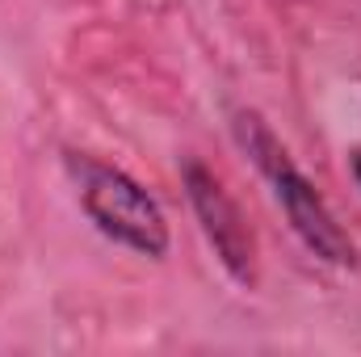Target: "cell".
Masks as SVG:
<instances>
[{
    "mask_svg": "<svg viewBox=\"0 0 361 357\" xmlns=\"http://www.w3.org/2000/svg\"><path fill=\"white\" fill-rule=\"evenodd\" d=\"M235 143L248 152V160L261 169V177L273 185L277 206L286 210L294 236L307 244V253L324 265L336 269H353L357 265V248L349 240V231L336 223L332 206L324 202V193L302 177V169L290 160V152L281 147V139L269 131V122L257 109H240L235 114Z\"/></svg>",
    "mask_w": 361,
    "mask_h": 357,
    "instance_id": "1",
    "label": "cell"
},
{
    "mask_svg": "<svg viewBox=\"0 0 361 357\" xmlns=\"http://www.w3.org/2000/svg\"><path fill=\"white\" fill-rule=\"evenodd\" d=\"M63 169L76 185L80 210L89 214V223L105 240H114L147 261L169 257V244H173L169 219H164L160 202L130 173H122L97 156H85V152H63Z\"/></svg>",
    "mask_w": 361,
    "mask_h": 357,
    "instance_id": "2",
    "label": "cell"
},
{
    "mask_svg": "<svg viewBox=\"0 0 361 357\" xmlns=\"http://www.w3.org/2000/svg\"><path fill=\"white\" fill-rule=\"evenodd\" d=\"M180 185H185V198L193 206V219L206 236V244L214 248L219 265L227 269V277L244 290L257 286V236L240 210V202L227 193V185L214 177L197 156H185L180 160Z\"/></svg>",
    "mask_w": 361,
    "mask_h": 357,
    "instance_id": "3",
    "label": "cell"
},
{
    "mask_svg": "<svg viewBox=\"0 0 361 357\" xmlns=\"http://www.w3.org/2000/svg\"><path fill=\"white\" fill-rule=\"evenodd\" d=\"M353 177H357V185H361V152H353Z\"/></svg>",
    "mask_w": 361,
    "mask_h": 357,
    "instance_id": "4",
    "label": "cell"
}]
</instances>
